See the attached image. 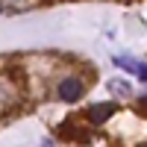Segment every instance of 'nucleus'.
<instances>
[{"mask_svg":"<svg viewBox=\"0 0 147 147\" xmlns=\"http://www.w3.org/2000/svg\"><path fill=\"white\" fill-rule=\"evenodd\" d=\"M109 115H115V103H103V106H91V109H88V118L97 121V124L106 121Z\"/></svg>","mask_w":147,"mask_h":147,"instance_id":"3","label":"nucleus"},{"mask_svg":"<svg viewBox=\"0 0 147 147\" xmlns=\"http://www.w3.org/2000/svg\"><path fill=\"white\" fill-rule=\"evenodd\" d=\"M115 65L129 71V74H136L141 82H147V62H138V59H129V56H115Z\"/></svg>","mask_w":147,"mask_h":147,"instance_id":"2","label":"nucleus"},{"mask_svg":"<svg viewBox=\"0 0 147 147\" xmlns=\"http://www.w3.org/2000/svg\"><path fill=\"white\" fill-rule=\"evenodd\" d=\"M82 82L77 80V77H65L62 82H59V97H62V100H68V103H74V100H80L82 97Z\"/></svg>","mask_w":147,"mask_h":147,"instance_id":"1","label":"nucleus"},{"mask_svg":"<svg viewBox=\"0 0 147 147\" xmlns=\"http://www.w3.org/2000/svg\"><path fill=\"white\" fill-rule=\"evenodd\" d=\"M109 91H115V94H132L129 82H124V80H112V82H109Z\"/></svg>","mask_w":147,"mask_h":147,"instance_id":"4","label":"nucleus"}]
</instances>
